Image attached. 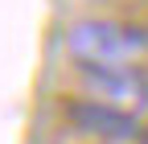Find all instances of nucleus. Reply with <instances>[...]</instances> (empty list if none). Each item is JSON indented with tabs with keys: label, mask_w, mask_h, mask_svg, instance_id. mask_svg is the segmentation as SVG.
I'll list each match as a JSON object with an SVG mask.
<instances>
[{
	"label": "nucleus",
	"mask_w": 148,
	"mask_h": 144,
	"mask_svg": "<svg viewBox=\"0 0 148 144\" xmlns=\"http://www.w3.org/2000/svg\"><path fill=\"white\" fill-rule=\"evenodd\" d=\"M66 58L86 74H123L144 70L148 62V29L115 16H82L66 29Z\"/></svg>",
	"instance_id": "f257e3e1"
},
{
	"label": "nucleus",
	"mask_w": 148,
	"mask_h": 144,
	"mask_svg": "<svg viewBox=\"0 0 148 144\" xmlns=\"http://www.w3.org/2000/svg\"><path fill=\"white\" fill-rule=\"evenodd\" d=\"M82 103H95L103 111H115L123 119H136L148 111V74L144 70H123V74H86Z\"/></svg>",
	"instance_id": "f03ea898"
}]
</instances>
